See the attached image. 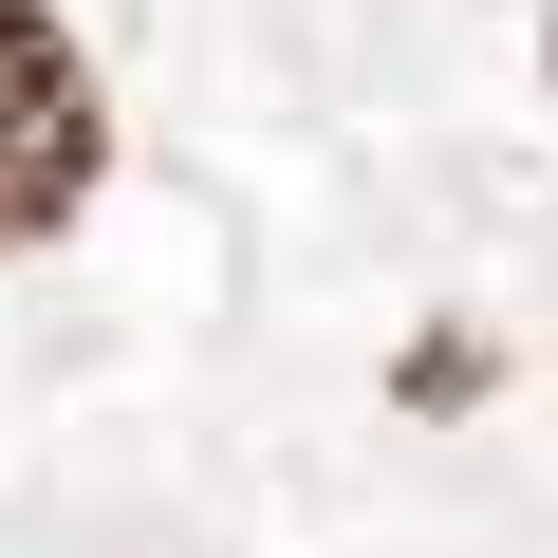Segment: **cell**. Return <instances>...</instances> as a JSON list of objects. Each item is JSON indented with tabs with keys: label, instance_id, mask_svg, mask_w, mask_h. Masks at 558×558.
Wrapping results in <instances>:
<instances>
[{
	"label": "cell",
	"instance_id": "6da1fadb",
	"mask_svg": "<svg viewBox=\"0 0 558 558\" xmlns=\"http://www.w3.org/2000/svg\"><path fill=\"white\" fill-rule=\"evenodd\" d=\"M112 168V112L57 38V0H0V242H57Z\"/></svg>",
	"mask_w": 558,
	"mask_h": 558
}]
</instances>
